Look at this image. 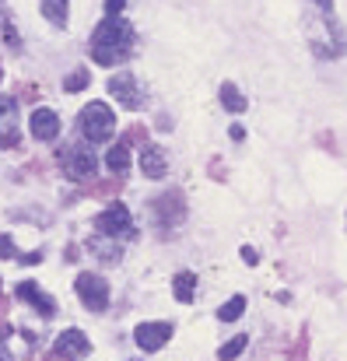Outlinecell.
<instances>
[{
	"label": "cell",
	"instance_id": "cell-25",
	"mask_svg": "<svg viewBox=\"0 0 347 361\" xmlns=\"http://www.w3.org/2000/svg\"><path fill=\"white\" fill-rule=\"evenodd\" d=\"M316 4H319V7H323V11H327V14H330V11H334V4H330V0H316Z\"/></svg>",
	"mask_w": 347,
	"mask_h": 361
},
{
	"label": "cell",
	"instance_id": "cell-1",
	"mask_svg": "<svg viewBox=\"0 0 347 361\" xmlns=\"http://www.w3.org/2000/svg\"><path fill=\"white\" fill-rule=\"evenodd\" d=\"M130 46H133L130 25H126V21H116V18L102 21V25L95 28V35H92V56H95V63H102V67L123 63L126 53H130Z\"/></svg>",
	"mask_w": 347,
	"mask_h": 361
},
{
	"label": "cell",
	"instance_id": "cell-26",
	"mask_svg": "<svg viewBox=\"0 0 347 361\" xmlns=\"http://www.w3.org/2000/svg\"><path fill=\"white\" fill-rule=\"evenodd\" d=\"M0 28H4V4H0Z\"/></svg>",
	"mask_w": 347,
	"mask_h": 361
},
{
	"label": "cell",
	"instance_id": "cell-20",
	"mask_svg": "<svg viewBox=\"0 0 347 361\" xmlns=\"http://www.w3.org/2000/svg\"><path fill=\"white\" fill-rule=\"evenodd\" d=\"M11 144H18V133L14 130H4L0 133V147H11Z\"/></svg>",
	"mask_w": 347,
	"mask_h": 361
},
{
	"label": "cell",
	"instance_id": "cell-23",
	"mask_svg": "<svg viewBox=\"0 0 347 361\" xmlns=\"http://www.w3.org/2000/svg\"><path fill=\"white\" fill-rule=\"evenodd\" d=\"M106 7H109V14H119L126 7V0H106Z\"/></svg>",
	"mask_w": 347,
	"mask_h": 361
},
{
	"label": "cell",
	"instance_id": "cell-5",
	"mask_svg": "<svg viewBox=\"0 0 347 361\" xmlns=\"http://www.w3.org/2000/svg\"><path fill=\"white\" fill-rule=\"evenodd\" d=\"M99 232L102 235H130L133 232V218H130V211L123 207V204H113V207H106L102 214H99Z\"/></svg>",
	"mask_w": 347,
	"mask_h": 361
},
{
	"label": "cell",
	"instance_id": "cell-6",
	"mask_svg": "<svg viewBox=\"0 0 347 361\" xmlns=\"http://www.w3.org/2000/svg\"><path fill=\"white\" fill-rule=\"evenodd\" d=\"M169 337H172V326L169 323H140L133 330V341H137L140 351H162L169 344Z\"/></svg>",
	"mask_w": 347,
	"mask_h": 361
},
{
	"label": "cell",
	"instance_id": "cell-24",
	"mask_svg": "<svg viewBox=\"0 0 347 361\" xmlns=\"http://www.w3.org/2000/svg\"><path fill=\"white\" fill-rule=\"evenodd\" d=\"M0 361H14V355H11L7 344H4V337H0Z\"/></svg>",
	"mask_w": 347,
	"mask_h": 361
},
{
	"label": "cell",
	"instance_id": "cell-15",
	"mask_svg": "<svg viewBox=\"0 0 347 361\" xmlns=\"http://www.w3.org/2000/svg\"><path fill=\"white\" fill-rule=\"evenodd\" d=\"M242 312H245V298H242V295H235V298H229V302L218 309V319H221V323H235Z\"/></svg>",
	"mask_w": 347,
	"mask_h": 361
},
{
	"label": "cell",
	"instance_id": "cell-19",
	"mask_svg": "<svg viewBox=\"0 0 347 361\" xmlns=\"http://www.w3.org/2000/svg\"><path fill=\"white\" fill-rule=\"evenodd\" d=\"M11 256H14V242L7 235H0V259H11Z\"/></svg>",
	"mask_w": 347,
	"mask_h": 361
},
{
	"label": "cell",
	"instance_id": "cell-10",
	"mask_svg": "<svg viewBox=\"0 0 347 361\" xmlns=\"http://www.w3.org/2000/svg\"><path fill=\"white\" fill-rule=\"evenodd\" d=\"M14 295H18V298H25V302H32V305H35V309H39L42 316H53V312H56V302H53L49 295H42V291H39V288H35L32 281L18 284V291H14Z\"/></svg>",
	"mask_w": 347,
	"mask_h": 361
},
{
	"label": "cell",
	"instance_id": "cell-7",
	"mask_svg": "<svg viewBox=\"0 0 347 361\" xmlns=\"http://www.w3.org/2000/svg\"><path fill=\"white\" fill-rule=\"evenodd\" d=\"M53 351H56L63 361H78V358H85V355L92 351V344H88V337H85L81 330H63V334L56 337Z\"/></svg>",
	"mask_w": 347,
	"mask_h": 361
},
{
	"label": "cell",
	"instance_id": "cell-22",
	"mask_svg": "<svg viewBox=\"0 0 347 361\" xmlns=\"http://www.w3.org/2000/svg\"><path fill=\"white\" fill-rule=\"evenodd\" d=\"M242 259H245V263L252 267V263H256L260 256H256V249H252V245H245V249H242Z\"/></svg>",
	"mask_w": 347,
	"mask_h": 361
},
{
	"label": "cell",
	"instance_id": "cell-11",
	"mask_svg": "<svg viewBox=\"0 0 347 361\" xmlns=\"http://www.w3.org/2000/svg\"><path fill=\"white\" fill-rule=\"evenodd\" d=\"M140 169H144V176H151V179H162V176L169 172V161H165V154H162V151L147 147V151H144V158H140Z\"/></svg>",
	"mask_w": 347,
	"mask_h": 361
},
{
	"label": "cell",
	"instance_id": "cell-8",
	"mask_svg": "<svg viewBox=\"0 0 347 361\" xmlns=\"http://www.w3.org/2000/svg\"><path fill=\"white\" fill-rule=\"evenodd\" d=\"M28 126H32V137L35 140H53L60 133V116L53 109H35L28 116Z\"/></svg>",
	"mask_w": 347,
	"mask_h": 361
},
{
	"label": "cell",
	"instance_id": "cell-13",
	"mask_svg": "<svg viewBox=\"0 0 347 361\" xmlns=\"http://www.w3.org/2000/svg\"><path fill=\"white\" fill-rule=\"evenodd\" d=\"M106 165H109L113 172H126V169H130V147H126V144H116V147H109Z\"/></svg>",
	"mask_w": 347,
	"mask_h": 361
},
{
	"label": "cell",
	"instance_id": "cell-9",
	"mask_svg": "<svg viewBox=\"0 0 347 361\" xmlns=\"http://www.w3.org/2000/svg\"><path fill=\"white\" fill-rule=\"evenodd\" d=\"M109 92H113V99H119L126 109H137V106H140V92H137V81H133L130 74H116L113 81H109Z\"/></svg>",
	"mask_w": 347,
	"mask_h": 361
},
{
	"label": "cell",
	"instance_id": "cell-2",
	"mask_svg": "<svg viewBox=\"0 0 347 361\" xmlns=\"http://www.w3.org/2000/svg\"><path fill=\"white\" fill-rule=\"evenodd\" d=\"M81 130L88 140H109L116 130V116L106 102H88L81 109Z\"/></svg>",
	"mask_w": 347,
	"mask_h": 361
},
{
	"label": "cell",
	"instance_id": "cell-21",
	"mask_svg": "<svg viewBox=\"0 0 347 361\" xmlns=\"http://www.w3.org/2000/svg\"><path fill=\"white\" fill-rule=\"evenodd\" d=\"M7 113H14V99L11 95H0V116H7Z\"/></svg>",
	"mask_w": 347,
	"mask_h": 361
},
{
	"label": "cell",
	"instance_id": "cell-16",
	"mask_svg": "<svg viewBox=\"0 0 347 361\" xmlns=\"http://www.w3.org/2000/svg\"><path fill=\"white\" fill-rule=\"evenodd\" d=\"M193 284H197V277H193L190 270L179 274V277H176V288H172L176 298H179V302H193Z\"/></svg>",
	"mask_w": 347,
	"mask_h": 361
},
{
	"label": "cell",
	"instance_id": "cell-4",
	"mask_svg": "<svg viewBox=\"0 0 347 361\" xmlns=\"http://www.w3.org/2000/svg\"><path fill=\"white\" fill-rule=\"evenodd\" d=\"M63 165H67V176L74 179H88L95 169H99V158L88 144H71V151L63 154Z\"/></svg>",
	"mask_w": 347,
	"mask_h": 361
},
{
	"label": "cell",
	"instance_id": "cell-17",
	"mask_svg": "<svg viewBox=\"0 0 347 361\" xmlns=\"http://www.w3.org/2000/svg\"><path fill=\"white\" fill-rule=\"evenodd\" d=\"M245 344H249V337H231L229 344L218 351V358H221V361H235L242 351H245Z\"/></svg>",
	"mask_w": 347,
	"mask_h": 361
},
{
	"label": "cell",
	"instance_id": "cell-3",
	"mask_svg": "<svg viewBox=\"0 0 347 361\" xmlns=\"http://www.w3.org/2000/svg\"><path fill=\"white\" fill-rule=\"evenodd\" d=\"M74 288H78V298H81L92 312H102V309L109 305V284H106L99 274H81Z\"/></svg>",
	"mask_w": 347,
	"mask_h": 361
},
{
	"label": "cell",
	"instance_id": "cell-14",
	"mask_svg": "<svg viewBox=\"0 0 347 361\" xmlns=\"http://www.w3.org/2000/svg\"><path fill=\"white\" fill-rule=\"evenodd\" d=\"M221 106H225L229 113H242V109H245V95H242L235 85H221Z\"/></svg>",
	"mask_w": 347,
	"mask_h": 361
},
{
	"label": "cell",
	"instance_id": "cell-18",
	"mask_svg": "<svg viewBox=\"0 0 347 361\" xmlns=\"http://www.w3.org/2000/svg\"><path fill=\"white\" fill-rule=\"evenodd\" d=\"M85 85H88V71H74V74H67V81H63L67 92H81Z\"/></svg>",
	"mask_w": 347,
	"mask_h": 361
},
{
	"label": "cell",
	"instance_id": "cell-12",
	"mask_svg": "<svg viewBox=\"0 0 347 361\" xmlns=\"http://www.w3.org/2000/svg\"><path fill=\"white\" fill-rule=\"evenodd\" d=\"M42 14H46L56 28H63V25H67V0H42Z\"/></svg>",
	"mask_w": 347,
	"mask_h": 361
}]
</instances>
